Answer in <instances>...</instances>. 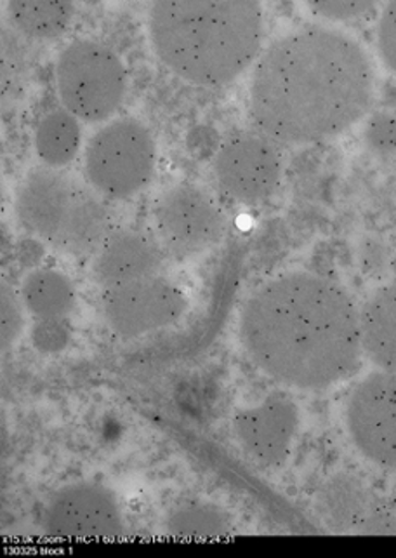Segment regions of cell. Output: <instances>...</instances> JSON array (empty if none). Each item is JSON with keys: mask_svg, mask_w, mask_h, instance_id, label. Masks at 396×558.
Returning <instances> with one entry per match:
<instances>
[{"mask_svg": "<svg viewBox=\"0 0 396 558\" xmlns=\"http://www.w3.org/2000/svg\"><path fill=\"white\" fill-rule=\"evenodd\" d=\"M375 73L366 49L322 26L290 32L268 46L249 82V113L259 133L287 145L323 142L371 108Z\"/></svg>", "mask_w": 396, "mask_h": 558, "instance_id": "6da1fadb", "label": "cell"}, {"mask_svg": "<svg viewBox=\"0 0 396 558\" xmlns=\"http://www.w3.org/2000/svg\"><path fill=\"white\" fill-rule=\"evenodd\" d=\"M249 361L284 387L320 391L354 376L362 362L360 312L337 283L289 271L252 291L238 320Z\"/></svg>", "mask_w": 396, "mask_h": 558, "instance_id": "7a4b0ae2", "label": "cell"}, {"mask_svg": "<svg viewBox=\"0 0 396 558\" xmlns=\"http://www.w3.org/2000/svg\"><path fill=\"white\" fill-rule=\"evenodd\" d=\"M148 37L160 63L177 77L226 86L261 57L263 11L256 2H156Z\"/></svg>", "mask_w": 396, "mask_h": 558, "instance_id": "3957f363", "label": "cell"}, {"mask_svg": "<svg viewBox=\"0 0 396 558\" xmlns=\"http://www.w3.org/2000/svg\"><path fill=\"white\" fill-rule=\"evenodd\" d=\"M14 210L25 232L75 258L95 254L113 232L107 198L61 169L42 166L26 172Z\"/></svg>", "mask_w": 396, "mask_h": 558, "instance_id": "277c9868", "label": "cell"}, {"mask_svg": "<svg viewBox=\"0 0 396 558\" xmlns=\"http://www.w3.org/2000/svg\"><path fill=\"white\" fill-rule=\"evenodd\" d=\"M156 142L147 125L124 117L108 122L84 148L87 185L107 201L138 195L156 171Z\"/></svg>", "mask_w": 396, "mask_h": 558, "instance_id": "5b68a950", "label": "cell"}, {"mask_svg": "<svg viewBox=\"0 0 396 558\" xmlns=\"http://www.w3.org/2000/svg\"><path fill=\"white\" fill-rule=\"evenodd\" d=\"M54 78L66 112L89 124L110 119L127 90L121 58L104 44L89 39L74 40L60 52Z\"/></svg>", "mask_w": 396, "mask_h": 558, "instance_id": "8992f818", "label": "cell"}, {"mask_svg": "<svg viewBox=\"0 0 396 558\" xmlns=\"http://www.w3.org/2000/svg\"><path fill=\"white\" fill-rule=\"evenodd\" d=\"M349 440L363 460L396 472V374L375 371L349 390L345 402Z\"/></svg>", "mask_w": 396, "mask_h": 558, "instance_id": "52a82bcc", "label": "cell"}, {"mask_svg": "<svg viewBox=\"0 0 396 558\" xmlns=\"http://www.w3.org/2000/svg\"><path fill=\"white\" fill-rule=\"evenodd\" d=\"M153 225L160 245L185 259L212 250L223 239L226 221L211 195L191 183H177L157 198Z\"/></svg>", "mask_w": 396, "mask_h": 558, "instance_id": "ba28073f", "label": "cell"}, {"mask_svg": "<svg viewBox=\"0 0 396 558\" xmlns=\"http://www.w3.org/2000/svg\"><path fill=\"white\" fill-rule=\"evenodd\" d=\"M214 178L221 192L235 203H267L281 185V155L264 134H235L215 154Z\"/></svg>", "mask_w": 396, "mask_h": 558, "instance_id": "9c48e42d", "label": "cell"}, {"mask_svg": "<svg viewBox=\"0 0 396 558\" xmlns=\"http://www.w3.org/2000/svg\"><path fill=\"white\" fill-rule=\"evenodd\" d=\"M104 320L122 338H139L177 323L186 310L182 289L162 277L103 289Z\"/></svg>", "mask_w": 396, "mask_h": 558, "instance_id": "30bf717a", "label": "cell"}, {"mask_svg": "<svg viewBox=\"0 0 396 558\" xmlns=\"http://www.w3.org/2000/svg\"><path fill=\"white\" fill-rule=\"evenodd\" d=\"M54 539H110L124 531L121 507L107 487L75 482L52 494L40 517Z\"/></svg>", "mask_w": 396, "mask_h": 558, "instance_id": "8fae6325", "label": "cell"}, {"mask_svg": "<svg viewBox=\"0 0 396 558\" xmlns=\"http://www.w3.org/2000/svg\"><path fill=\"white\" fill-rule=\"evenodd\" d=\"M232 426L238 444L252 460L275 469L293 451L299 432V411L290 397L273 393L258 404L240 409Z\"/></svg>", "mask_w": 396, "mask_h": 558, "instance_id": "7c38bea8", "label": "cell"}, {"mask_svg": "<svg viewBox=\"0 0 396 558\" xmlns=\"http://www.w3.org/2000/svg\"><path fill=\"white\" fill-rule=\"evenodd\" d=\"M162 245L138 230L110 233L92 259V277L103 289L160 276Z\"/></svg>", "mask_w": 396, "mask_h": 558, "instance_id": "4fadbf2b", "label": "cell"}, {"mask_svg": "<svg viewBox=\"0 0 396 558\" xmlns=\"http://www.w3.org/2000/svg\"><path fill=\"white\" fill-rule=\"evenodd\" d=\"M363 355L380 371L396 374V280L372 294L360 310Z\"/></svg>", "mask_w": 396, "mask_h": 558, "instance_id": "5bb4252c", "label": "cell"}, {"mask_svg": "<svg viewBox=\"0 0 396 558\" xmlns=\"http://www.w3.org/2000/svg\"><path fill=\"white\" fill-rule=\"evenodd\" d=\"M20 294L23 306L37 320H65L77 303L69 277L48 268L30 271L23 280Z\"/></svg>", "mask_w": 396, "mask_h": 558, "instance_id": "9a60e30c", "label": "cell"}, {"mask_svg": "<svg viewBox=\"0 0 396 558\" xmlns=\"http://www.w3.org/2000/svg\"><path fill=\"white\" fill-rule=\"evenodd\" d=\"M81 138L78 119L66 110H54L46 113L35 128V151L46 168H65L78 154Z\"/></svg>", "mask_w": 396, "mask_h": 558, "instance_id": "2e32d148", "label": "cell"}, {"mask_svg": "<svg viewBox=\"0 0 396 558\" xmlns=\"http://www.w3.org/2000/svg\"><path fill=\"white\" fill-rule=\"evenodd\" d=\"M8 11L23 34L35 39H51L65 32L75 8L70 2H11Z\"/></svg>", "mask_w": 396, "mask_h": 558, "instance_id": "e0dca14e", "label": "cell"}, {"mask_svg": "<svg viewBox=\"0 0 396 558\" xmlns=\"http://www.w3.org/2000/svg\"><path fill=\"white\" fill-rule=\"evenodd\" d=\"M168 533L174 536L214 537L232 531L228 513L211 502H183L165 519Z\"/></svg>", "mask_w": 396, "mask_h": 558, "instance_id": "ac0fdd59", "label": "cell"}, {"mask_svg": "<svg viewBox=\"0 0 396 558\" xmlns=\"http://www.w3.org/2000/svg\"><path fill=\"white\" fill-rule=\"evenodd\" d=\"M32 344L42 353H58L66 349L70 331L63 320H39L32 329Z\"/></svg>", "mask_w": 396, "mask_h": 558, "instance_id": "d6986e66", "label": "cell"}, {"mask_svg": "<svg viewBox=\"0 0 396 558\" xmlns=\"http://www.w3.org/2000/svg\"><path fill=\"white\" fill-rule=\"evenodd\" d=\"M23 331L22 300L9 288H2V349L9 350Z\"/></svg>", "mask_w": 396, "mask_h": 558, "instance_id": "ffe728a7", "label": "cell"}, {"mask_svg": "<svg viewBox=\"0 0 396 558\" xmlns=\"http://www.w3.org/2000/svg\"><path fill=\"white\" fill-rule=\"evenodd\" d=\"M378 48L384 65L396 75V2L386 5L378 23Z\"/></svg>", "mask_w": 396, "mask_h": 558, "instance_id": "44dd1931", "label": "cell"}, {"mask_svg": "<svg viewBox=\"0 0 396 558\" xmlns=\"http://www.w3.org/2000/svg\"><path fill=\"white\" fill-rule=\"evenodd\" d=\"M367 143L381 151V154H388V151L396 150V119L388 116V113H380V116L372 117L369 122V128L366 131Z\"/></svg>", "mask_w": 396, "mask_h": 558, "instance_id": "7402d4cb", "label": "cell"}, {"mask_svg": "<svg viewBox=\"0 0 396 558\" xmlns=\"http://www.w3.org/2000/svg\"><path fill=\"white\" fill-rule=\"evenodd\" d=\"M327 507L332 511V515L336 513L334 519H355L358 517L360 511V498H358L357 490L354 487H345V484H341V487H332L327 489Z\"/></svg>", "mask_w": 396, "mask_h": 558, "instance_id": "603a6c76", "label": "cell"}, {"mask_svg": "<svg viewBox=\"0 0 396 558\" xmlns=\"http://www.w3.org/2000/svg\"><path fill=\"white\" fill-rule=\"evenodd\" d=\"M314 13L331 20H354L362 17L363 14L371 13L374 9L372 2H314L311 4Z\"/></svg>", "mask_w": 396, "mask_h": 558, "instance_id": "cb8c5ba5", "label": "cell"}]
</instances>
